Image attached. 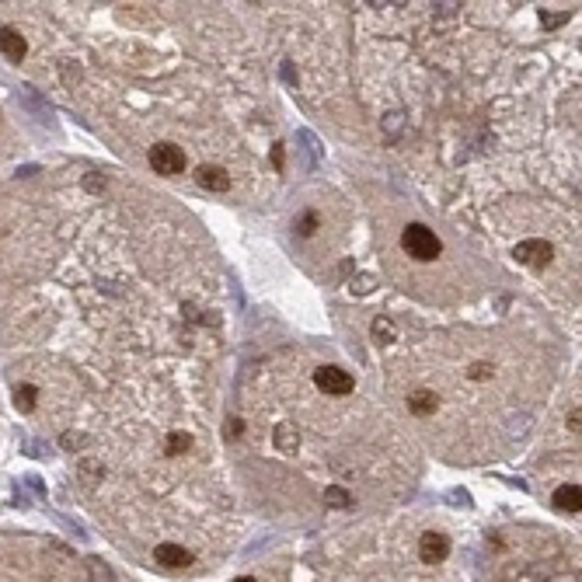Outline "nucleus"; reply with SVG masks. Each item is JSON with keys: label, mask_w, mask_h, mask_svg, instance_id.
I'll return each mask as SVG.
<instances>
[{"label": "nucleus", "mask_w": 582, "mask_h": 582, "mask_svg": "<svg viewBox=\"0 0 582 582\" xmlns=\"http://www.w3.org/2000/svg\"><path fill=\"white\" fill-rule=\"evenodd\" d=\"M325 506H332V509H349V506H352V495H349L345 488H338V485H328V488H325Z\"/></svg>", "instance_id": "nucleus-15"}, {"label": "nucleus", "mask_w": 582, "mask_h": 582, "mask_svg": "<svg viewBox=\"0 0 582 582\" xmlns=\"http://www.w3.org/2000/svg\"><path fill=\"white\" fill-rule=\"evenodd\" d=\"M369 335H374V342L377 345H391L394 338H398V328H394V321H391V317H377V321L374 325H369Z\"/></svg>", "instance_id": "nucleus-10"}, {"label": "nucleus", "mask_w": 582, "mask_h": 582, "mask_svg": "<svg viewBox=\"0 0 582 582\" xmlns=\"http://www.w3.org/2000/svg\"><path fill=\"white\" fill-rule=\"evenodd\" d=\"M150 168L157 171V175H182L185 171V153L175 147V143H157V147H150Z\"/></svg>", "instance_id": "nucleus-2"}, {"label": "nucleus", "mask_w": 582, "mask_h": 582, "mask_svg": "<svg viewBox=\"0 0 582 582\" xmlns=\"http://www.w3.org/2000/svg\"><path fill=\"white\" fill-rule=\"evenodd\" d=\"M63 450H80V446H87V436H80V433H63Z\"/></svg>", "instance_id": "nucleus-19"}, {"label": "nucleus", "mask_w": 582, "mask_h": 582, "mask_svg": "<svg viewBox=\"0 0 582 582\" xmlns=\"http://www.w3.org/2000/svg\"><path fill=\"white\" fill-rule=\"evenodd\" d=\"M185 450H192V436L188 433H171L168 436V453H185Z\"/></svg>", "instance_id": "nucleus-16"}, {"label": "nucleus", "mask_w": 582, "mask_h": 582, "mask_svg": "<svg viewBox=\"0 0 582 582\" xmlns=\"http://www.w3.org/2000/svg\"><path fill=\"white\" fill-rule=\"evenodd\" d=\"M237 433H244V422H237V418H227V436L234 440Z\"/></svg>", "instance_id": "nucleus-21"}, {"label": "nucleus", "mask_w": 582, "mask_h": 582, "mask_svg": "<svg viewBox=\"0 0 582 582\" xmlns=\"http://www.w3.org/2000/svg\"><path fill=\"white\" fill-rule=\"evenodd\" d=\"M374 290H377V276H369V272H359V276L349 279V293L352 297H369Z\"/></svg>", "instance_id": "nucleus-13"}, {"label": "nucleus", "mask_w": 582, "mask_h": 582, "mask_svg": "<svg viewBox=\"0 0 582 582\" xmlns=\"http://www.w3.org/2000/svg\"><path fill=\"white\" fill-rule=\"evenodd\" d=\"M408 408H411L415 415H433V411L440 408V398H436L433 391H415V394L408 398Z\"/></svg>", "instance_id": "nucleus-11"}, {"label": "nucleus", "mask_w": 582, "mask_h": 582, "mask_svg": "<svg viewBox=\"0 0 582 582\" xmlns=\"http://www.w3.org/2000/svg\"><path fill=\"white\" fill-rule=\"evenodd\" d=\"M0 52L11 60V63H21L25 52H28V42L18 28H0Z\"/></svg>", "instance_id": "nucleus-6"}, {"label": "nucleus", "mask_w": 582, "mask_h": 582, "mask_svg": "<svg viewBox=\"0 0 582 582\" xmlns=\"http://www.w3.org/2000/svg\"><path fill=\"white\" fill-rule=\"evenodd\" d=\"M446 554H450V537H443V534H426L418 541V558L426 565H440Z\"/></svg>", "instance_id": "nucleus-5"}, {"label": "nucleus", "mask_w": 582, "mask_h": 582, "mask_svg": "<svg viewBox=\"0 0 582 582\" xmlns=\"http://www.w3.org/2000/svg\"><path fill=\"white\" fill-rule=\"evenodd\" d=\"M398 126H401V116L394 112V116H387V136H394L398 133Z\"/></svg>", "instance_id": "nucleus-23"}, {"label": "nucleus", "mask_w": 582, "mask_h": 582, "mask_svg": "<svg viewBox=\"0 0 582 582\" xmlns=\"http://www.w3.org/2000/svg\"><path fill=\"white\" fill-rule=\"evenodd\" d=\"M195 182H199L202 188H209V192H227V188H230V175H227L220 164H202V168L195 171Z\"/></svg>", "instance_id": "nucleus-8"}, {"label": "nucleus", "mask_w": 582, "mask_h": 582, "mask_svg": "<svg viewBox=\"0 0 582 582\" xmlns=\"http://www.w3.org/2000/svg\"><path fill=\"white\" fill-rule=\"evenodd\" d=\"M401 244H405V251H408L415 261H436L440 251H443L440 237H436L426 224H408L405 234H401Z\"/></svg>", "instance_id": "nucleus-1"}, {"label": "nucleus", "mask_w": 582, "mask_h": 582, "mask_svg": "<svg viewBox=\"0 0 582 582\" xmlns=\"http://www.w3.org/2000/svg\"><path fill=\"white\" fill-rule=\"evenodd\" d=\"M492 374H495L492 363H471V369H467L471 380H492Z\"/></svg>", "instance_id": "nucleus-17"}, {"label": "nucleus", "mask_w": 582, "mask_h": 582, "mask_svg": "<svg viewBox=\"0 0 582 582\" xmlns=\"http://www.w3.org/2000/svg\"><path fill=\"white\" fill-rule=\"evenodd\" d=\"M272 164H276V171H283V143L272 147Z\"/></svg>", "instance_id": "nucleus-22"}, {"label": "nucleus", "mask_w": 582, "mask_h": 582, "mask_svg": "<svg viewBox=\"0 0 582 582\" xmlns=\"http://www.w3.org/2000/svg\"><path fill=\"white\" fill-rule=\"evenodd\" d=\"M568 21V14H548V11H541V25L544 28H558V25H565Z\"/></svg>", "instance_id": "nucleus-20"}, {"label": "nucleus", "mask_w": 582, "mask_h": 582, "mask_svg": "<svg viewBox=\"0 0 582 582\" xmlns=\"http://www.w3.org/2000/svg\"><path fill=\"white\" fill-rule=\"evenodd\" d=\"M551 502L558 513H579V485H561Z\"/></svg>", "instance_id": "nucleus-9"}, {"label": "nucleus", "mask_w": 582, "mask_h": 582, "mask_svg": "<svg viewBox=\"0 0 582 582\" xmlns=\"http://www.w3.org/2000/svg\"><path fill=\"white\" fill-rule=\"evenodd\" d=\"M516 261H523V266H530V269H544L548 261H551V244L548 241H523V244H516Z\"/></svg>", "instance_id": "nucleus-4"}, {"label": "nucleus", "mask_w": 582, "mask_h": 582, "mask_svg": "<svg viewBox=\"0 0 582 582\" xmlns=\"http://www.w3.org/2000/svg\"><path fill=\"white\" fill-rule=\"evenodd\" d=\"M153 561L161 568H185V565H192V551H185L178 544H157Z\"/></svg>", "instance_id": "nucleus-7"}, {"label": "nucleus", "mask_w": 582, "mask_h": 582, "mask_svg": "<svg viewBox=\"0 0 582 582\" xmlns=\"http://www.w3.org/2000/svg\"><path fill=\"white\" fill-rule=\"evenodd\" d=\"M568 429H572V433H579V408L568 415Z\"/></svg>", "instance_id": "nucleus-24"}, {"label": "nucleus", "mask_w": 582, "mask_h": 582, "mask_svg": "<svg viewBox=\"0 0 582 582\" xmlns=\"http://www.w3.org/2000/svg\"><path fill=\"white\" fill-rule=\"evenodd\" d=\"M314 384L321 387L325 394H332V398H342V394L352 391V377L345 374L342 366H321V369L314 374Z\"/></svg>", "instance_id": "nucleus-3"}, {"label": "nucleus", "mask_w": 582, "mask_h": 582, "mask_svg": "<svg viewBox=\"0 0 582 582\" xmlns=\"http://www.w3.org/2000/svg\"><path fill=\"white\" fill-rule=\"evenodd\" d=\"M314 230H317V213H303V217L297 220V234H300V237H310Z\"/></svg>", "instance_id": "nucleus-18"}, {"label": "nucleus", "mask_w": 582, "mask_h": 582, "mask_svg": "<svg viewBox=\"0 0 582 582\" xmlns=\"http://www.w3.org/2000/svg\"><path fill=\"white\" fill-rule=\"evenodd\" d=\"M14 405H18V411H35V405H39V387L21 384V387L14 391Z\"/></svg>", "instance_id": "nucleus-14"}, {"label": "nucleus", "mask_w": 582, "mask_h": 582, "mask_svg": "<svg viewBox=\"0 0 582 582\" xmlns=\"http://www.w3.org/2000/svg\"><path fill=\"white\" fill-rule=\"evenodd\" d=\"M237 582H255V579H251V575H244V579H237Z\"/></svg>", "instance_id": "nucleus-25"}, {"label": "nucleus", "mask_w": 582, "mask_h": 582, "mask_svg": "<svg viewBox=\"0 0 582 582\" xmlns=\"http://www.w3.org/2000/svg\"><path fill=\"white\" fill-rule=\"evenodd\" d=\"M276 446H279L283 453H293V450L300 446V433H297V426H290V422L276 426Z\"/></svg>", "instance_id": "nucleus-12"}]
</instances>
